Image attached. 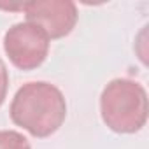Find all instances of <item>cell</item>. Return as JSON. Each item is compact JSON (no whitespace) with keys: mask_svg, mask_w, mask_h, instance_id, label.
Here are the masks:
<instances>
[{"mask_svg":"<svg viewBox=\"0 0 149 149\" xmlns=\"http://www.w3.org/2000/svg\"><path fill=\"white\" fill-rule=\"evenodd\" d=\"M11 119L37 139L53 135L67 118L63 93L44 81L23 84L11 102Z\"/></svg>","mask_w":149,"mask_h":149,"instance_id":"cell-1","label":"cell"},{"mask_svg":"<svg viewBox=\"0 0 149 149\" xmlns=\"http://www.w3.org/2000/svg\"><path fill=\"white\" fill-rule=\"evenodd\" d=\"M100 114L112 132L135 133L147 121V93L132 79H114L102 91Z\"/></svg>","mask_w":149,"mask_h":149,"instance_id":"cell-2","label":"cell"},{"mask_svg":"<svg viewBox=\"0 0 149 149\" xmlns=\"http://www.w3.org/2000/svg\"><path fill=\"white\" fill-rule=\"evenodd\" d=\"M4 51L19 70H33L46 61L49 39L33 23H16L4 35Z\"/></svg>","mask_w":149,"mask_h":149,"instance_id":"cell-3","label":"cell"},{"mask_svg":"<svg viewBox=\"0 0 149 149\" xmlns=\"http://www.w3.org/2000/svg\"><path fill=\"white\" fill-rule=\"evenodd\" d=\"M23 13L26 16V21L37 25L49 40L68 35L77 23V7L70 0L25 2Z\"/></svg>","mask_w":149,"mask_h":149,"instance_id":"cell-4","label":"cell"},{"mask_svg":"<svg viewBox=\"0 0 149 149\" xmlns=\"http://www.w3.org/2000/svg\"><path fill=\"white\" fill-rule=\"evenodd\" d=\"M0 149H32L25 135L14 130L0 132Z\"/></svg>","mask_w":149,"mask_h":149,"instance_id":"cell-5","label":"cell"},{"mask_svg":"<svg viewBox=\"0 0 149 149\" xmlns=\"http://www.w3.org/2000/svg\"><path fill=\"white\" fill-rule=\"evenodd\" d=\"M7 88H9V74L6 63L0 60V107H2L6 97H7Z\"/></svg>","mask_w":149,"mask_h":149,"instance_id":"cell-6","label":"cell"}]
</instances>
